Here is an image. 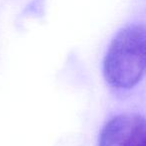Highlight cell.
<instances>
[{
    "label": "cell",
    "mask_w": 146,
    "mask_h": 146,
    "mask_svg": "<svg viewBox=\"0 0 146 146\" xmlns=\"http://www.w3.org/2000/svg\"><path fill=\"white\" fill-rule=\"evenodd\" d=\"M127 146H146V118L140 116L135 132Z\"/></svg>",
    "instance_id": "3"
},
{
    "label": "cell",
    "mask_w": 146,
    "mask_h": 146,
    "mask_svg": "<svg viewBox=\"0 0 146 146\" xmlns=\"http://www.w3.org/2000/svg\"><path fill=\"white\" fill-rule=\"evenodd\" d=\"M146 72V27L133 23L114 36L104 58L106 81L119 89L135 86Z\"/></svg>",
    "instance_id": "1"
},
{
    "label": "cell",
    "mask_w": 146,
    "mask_h": 146,
    "mask_svg": "<svg viewBox=\"0 0 146 146\" xmlns=\"http://www.w3.org/2000/svg\"><path fill=\"white\" fill-rule=\"evenodd\" d=\"M139 115H118L103 127L98 146H127L135 132Z\"/></svg>",
    "instance_id": "2"
}]
</instances>
